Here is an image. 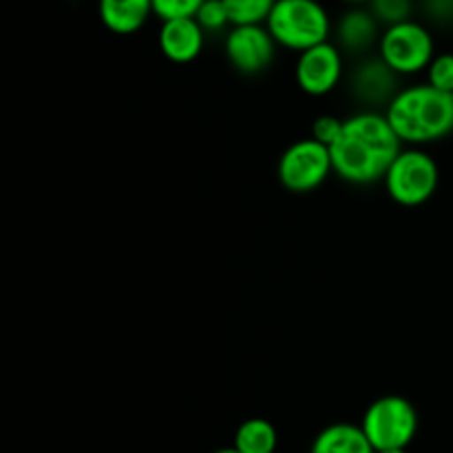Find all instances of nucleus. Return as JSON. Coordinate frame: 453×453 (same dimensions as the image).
Returning a JSON list of instances; mask_svg holds the SVG:
<instances>
[{"label": "nucleus", "mask_w": 453, "mask_h": 453, "mask_svg": "<svg viewBox=\"0 0 453 453\" xmlns=\"http://www.w3.org/2000/svg\"><path fill=\"white\" fill-rule=\"evenodd\" d=\"M403 150V142L389 127L383 111H357L345 118V127L332 146V166L341 181L370 186L383 181L389 166Z\"/></svg>", "instance_id": "nucleus-1"}, {"label": "nucleus", "mask_w": 453, "mask_h": 453, "mask_svg": "<svg viewBox=\"0 0 453 453\" xmlns=\"http://www.w3.org/2000/svg\"><path fill=\"white\" fill-rule=\"evenodd\" d=\"M383 113L403 146L425 149L453 133V96L427 82L403 87Z\"/></svg>", "instance_id": "nucleus-2"}, {"label": "nucleus", "mask_w": 453, "mask_h": 453, "mask_svg": "<svg viewBox=\"0 0 453 453\" xmlns=\"http://www.w3.org/2000/svg\"><path fill=\"white\" fill-rule=\"evenodd\" d=\"M265 27L279 47L296 56L330 42L334 34V22L321 0H277Z\"/></svg>", "instance_id": "nucleus-3"}, {"label": "nucleus", "mask_w": 453, "mask_h": 453, "mask_svg": "<svg viewBox=\"0 0 453 453\" xmlns=\"http://www.w3.org/2000/svg\"><path fill=\"white\" fill-rule=\"evenodd\" d=\"M383 184L394 203L403 208H418L438 193L441 166L427 149L403 146Z\"/></svg>", "instance_id": "nucleus-4"}, {"label": "nucleus", "mask_w": 453, "mask_h": 453, "mask_svg": "<svg viewBox=\"0 0 453 453\" xmlns=\"http://www.w3.org/2000/svg\"><path fill=\"white\" fill-rule=\"evenodd\" d=\"M358 425L376 451L407 449L418 434V411L410 398L388 394L367 405Z\"/></svg>", "instance_id": "nucleus-5"}, {"label": "nucleus", "mask_w": 453, "mask_h": 453, "mask_svg": "<svg viewBox=\"0 0 453 453\" xmlns=\"http://www.w3.org/2000/svg\"><path fill=\"white\" fill-rule=\"evenodd\" d=\"M376 56L401 78L425 73L436 58V40L425 22L407 20L383 29Z\"/></svg>", "instance_id": "nucleus-6"}, {"label": "nucleus", "mask_w": 453, "mask_h": 453, "mask_svg": "<svg viewBox=\"0 0 453 453\" xmlns=\"http://www.w3.org/2000/svg\"><path fill=\"white\" fill-rule=\"evenodd\" d=\"M334 175L332 153L312 137L292 142L277 162V180L288 193L308 195L321 188Z\"/></svg>", "instance_id": "nucleus-7"}, {"label": "nucleus", "mask_w": 453, "mask_h": 453, "mask_svg": "<svg viewBox=\"0 0 453 453\" xmlns=\"http://www.w3.org/2000/svg\"><path fill=\"white\" fill-rule=\"evenodd\" d=\"M348 75L345 56L334 42H323L299 53L295 62V82L305 96L326 97L341 87Z\"/></svg>", "instance_id": "nucleus-8"}, {"label": "nucleus", "mask_w": 453, "mask_h": 453, "mask_svg": "<svg viewBox=\"0 0 453 453\" xmlns=\"http://www.w3.org/2000/svg\"><path fill=\"white\" fill-rule=\"evenodd\" d=\"M279 44L265 25H237L226 31L224 53L242 75H259L273 66Z\"/></svg>", "instance_id": "nucleus-9"}, {"label": "nucleus", "mask_w": 453, "mask_h": 453, "mask_svg": "<svg viewBox=\"0 0 453 453\" xmlns=\"http://www.w3.org/2000/svg\"><path fill=\"white\" fill-rule=\"evenodd\" d=\"M401 75L394 73L379 56H365L345 75L348 93L365 111H385L401 91Z\"/></svg>", "instance_id": "nucleus-10"}, {"label": "nucleus", "mask_w": 453, "mask_h": 453, "mask_svg": "<svg viewBox=\"0 0 453 453\" xmlns=\"http://www.w3.org/2000/svg\"><path fill=\"white\" fill-rule=\"evenodd\" d=\"M383 35V27L372 16L367 7H348L334 22L332 42L343 51V56L365 58L372 49H379V40Z\"/></svg>", "instance_id": "nucleus-11"}, {"label": "nucleus", "mask_w": 453, "mask_h": 453, "mask_svg": "<svg viewBox=\"0 0 453 453\" xmlns=\"http://www.w3.org/2000/svg\"><path fill=\"white\" fill-rule=\"evenodd\" d=\"M157 44L162 56L173 65H190L197 60L206 44V31L195 18L164 20L157 31Z\"/></svg>", "instance_id": "nucleus-12"}, {"label": "nucleus", "mask_w": 453, "mask_h": 453, "mask_svg": "<svg viewBox=\"0 0 453 453\" xmlns=\"http://www.w3.org/2000/svg\"><path fill=\"white\" fill-rule=\"evenodd\" d=\"M97 16L111 34L133 35L155 16L153 0H97Z\"/></svg>", "instance_id": "nucleus-13"}, {"label": "nucleus", "mask_w": 453, "mask_h": 453, "mask_svg": "<svg viewBox=\"0 0 453 453\" xmlns=\"http://www.w3.org/2000/svg\"><path fill=\"white\" fill-rule=\"evenodd\" d=\"M310 453H376L361 425L332 423L314 436Z\"/></svg>", "instance_id": "nucleus-14"}, {"label": "nucleus", "mask_w": 453, "mask_h": 453, "mask_svg": "<svg viewBox=\"0 0 453 453\" xmlns=\"http://www.w3.org/2000/svg\"><path fill=\"white\" fill-rule=\"evenodd\" d=\"M233 447L239 453H274L279 447V434L270 420L248 418L234 432Z\"/></svg>", "instance_id": "nucleus-15"}, {"label": "nucleus", "mask_w": 453, "mask_h": 453, "mask_svg": "<svg viewBox=\"0 0 453 453\" xmlns=\"http://www.w3.org/2000/svg\"><path fill=\"white\" fill-rule=\"evenodd\" d=\"M233 27L265 25L277 0H224Z\"/></svg>", "instance_id": "nucleus-16"}, {"label": "nucleus", "mask_w": 453, "mask_h": 453, "mask_svg": "<svg viewBox=\"0 0 453 453\" xmlns=\"http://www.w3.org/2000/svg\"><path fill=\"white\" fill-rule=\"evenodd\" d=\"M367 9H370L372 16L380 22V27L388 29V27L411 20L416 9V0H370Z\"/></svg>", "instance_id": "nucleus-17"}, {"label": "nucleus", "mask_w": 453, "mask_h": 453, "mask_svg": "<svg viewBox=\"0 0 453 453\" xmlns=\"http://www.w3.org/2000/svg\"><path fill=\"white\" fill-rule=\"evenodd\" d=\"M195 20H197L199 27L206 31V35L208 34H221V31H228L230 27H233L224 0H206V3L199 7Z\"/></svg>", "instance_id": "nucleus-18"}, {"label": "nucleus", "mask_w": 453, "mask_h": 453, "mask_svg": "<svg viewBox=\"0 0 453 453\" xmlns=\"http://www.w3.org/2000/svg\"><path fill=\"white\" fill-rule=\"evenodd\" d=\"M425 75H427L429 87L453 96V53H436V58L427 66Z\"/></svg>", "instance_id": "nucleus-19"}, {"label": "nucleus", "mask_w": 453, "mask_h": 453, "mask_svg": "<svg viewBox=\"0 0 453 453\" xmlns=\"http://www.w3.org/2000/svg\"><path fill=\"white\" fill-rule=\"evenodd\" d=\"M206 0H153L155 18L159 20H177V18H195Z\"/></svg>", "instance_id": "nucleus-20"}, {"label": "nucleus", "mask_w": 453, "mask_h": 453, "mask_svg": "<svg viewBox=\"0 0 453 453\" xmlns=\"http://www.w3.org/2000/svg\"><path fill=\"white\" fill-rule=\"evenodd\" d=\"M343 127H345V118H339V115H319V118H314L312 127H310V137L317 142H321L323 146H327V149H332V146L336 144V140L341 137V133H343Z\"/></svg>", "instance_id": "nucleus-21"}, {"label": "nucleus", "mask_w": 453, "mask_h": 453, "mask_svg": "<svg viewBox=\"0 0 453 453\" xmlns=\"http://www.w3.org/2000/svg\"><path fill=\"white\" fill-rule=\"evenodd\" d=\"M423 13L434 25H453V0H423Z\"/></svg>", "instance_id": "nucleus-22"}, {"label": "nucleus", "mask_w": 453, "mask_h": 453, "mask_svg": "<svg viewBox=\"0 0 453 453\" xmlns=\"http://www.w3.org/2000/svg\"><path fill=\"white\" fill-rule=\"evenodd\" d=\"M339 3L348 4V7H367V4H370V0H339Z\"/></svg>", "instance_id": "nucleus-23"}, {"label": "nucleus", "mask_w": 453, "mask_h": 453, "mask_svg": "<svg viewBox=\"0 0 453 453\" xmlns=\"http://www.w3.org/2000/svg\"><path fill=\"white\" fill-rule=\"evenodd\" d=\"M212 453H239V451L234 449V447H224V449H217V451H212Z\"/></svg>", "instance_id": "nucleus-24"}, {"label": "nucleus", "mask_w": 453, "mask_h": 453, "mask_svg": "<svg viewBox=\"0 0 453 453\" xmlns=\"http://www.w3.org/2000/svg\"><path fill=\"white\" fill-rule=\"evenodd\" d=\"M376 453H410L407 449H388V451H376Z\"/></svg>", "instance_id": "nucleus-25"}]
</instances>
